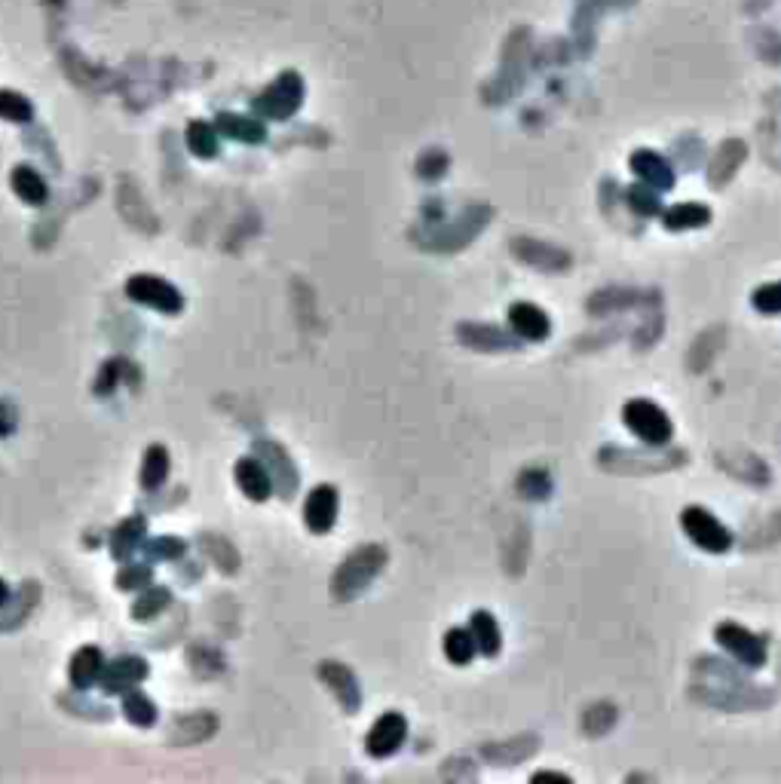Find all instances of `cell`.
<instances>
[{"label":"cell","instance_id":"cell-1","mask_svg":"<svg viewBox=\"0 0 781 784\" xmlns=\"http://www.w3.org/2000/svg\"><path fill=\"white\" fill-rule=\"evenodd\" d=\"M386 561V552L380 546H365L359 552H353L344 564H340V570L334 573V582H331V592L337 601H350L356 598L362 588L380 573Z\"/></svg>","mask_w":781,"mask_h":784},{"label":"cell","instance_id":"cell-2","mask_svg":"<svg viewBox=\"0 0 781 784\" xmlns=\"http://www.w3.org/2000/svg\"><path fill=\"white\" fill-rule=\"evenodd\" d=\"M622 417H625V426H628L634 435H638L641 441H647L650 448L668 445L671 435H674V426H671L668 414H665L659 405L647 402V399L628 402L625 411H622Z\"/></svg>","mask_w":781,"mask_h":784},{"label":"cell","instance_id":"cell-3","mask_svg":"<svg viewBox=\"0 0 781 784\" xmlns=\"http://www.w3.org/2000/svg\"><path fill=\"white\" fill-rule=\"evenodd\" d=\"M301 102H304V80L295 71H285L255 98V108L270 120H288L301 108Z\"/></svg>","mask_w":781,"mask_h":784},{"label":"cell","instance_id":"cell-4","mask_svg":"<svg viewBox=\"0 0 781 784\" xmlns=\"http://www.w3.org/2000/svg\"><path fill=\"white\" fill-rule=\"evenodd\" d=\"M126 294L141 304V307H151V310H160L166 316H175L181 313L184 307V298H181V291L166 282V279H157V276H148V273H138L126 282Z\"/></svg>","mask_w":781,"mask_h":784},{"label":"cell","instance_id":"cell-5","mask_svg":"<svg viewBox=\"0 0 781 784\" xmlns=\"http://www.w3.org/2000/svg\"><path fill=\"white\" fill-rule=\"evenodd\" d=\"M683 530L693 539V543L705 552H714V555H723L729 546H732V533L702 506H690L683 509Z\"/></svg>","mask_w":781,"mask_h":784},{"label":"cell","instance_id":"cell-6","mask_svg":"<svg viewBox=\"0 0 781 784\" xmlns=\"http://www.w3.org/2000/svg\"><path fill=\"white\" fill-rule=\"evenodd\" d=\"M717 644L723 650H729L732 656H736L742 665L748 668H760L766 665V641L760 634L742 628V625H732V622H723L717 625Z\"/></svg>","mask_w":781,"mask_h":784},{"label":"cell","instance_id":"cell-7","mask_svg":"<svg viewBox=\"0 0 781 784\" xmlns=\"http://www.w3.org/2000/svg\"><path fill=\"white\" fill-rule=\"evenodd\" d=\"M408 739V723L399 711H386L368 732V754L371 757H389V754H396Z\"/></svg>","mask_w":781,"mask_h":784},{"label":"cell","instance_id":"cell-8","mask_svg":"<svg viewBox=\"0 0 781 784\" xmlns=\"http://www.w3.org/2000/svg\"><path fill=\"white\" fill-rule=\"evenodd\" d=\"M304 521L313 533H328L337 521V490L331 484L313 487V494L307 497L304 506Z\"/></svg>","mask_w":781,"mask_h":784},{"label":"cell","instance_id":"cell-9","mask_svg":"<svg viewBox=\"0 0 781 784\" xmlns=\"http://www.w3.org/2000/svg\"><path fill=\"white\" fill-rule=\"evenodd\" d=\"M512 252L518 261L540 267V270H567L570 267V255L555 249V245L536 242V239H512Z\"/></svg>","mask_w":781,"mask_h":784},{"label":"cell","instance_id":"cell-10","mask_svg":"<svg viewBox=\"0 0 781 784\" xmlns=\"http://www.w3.org/2000/svg\"><path fill=\"white\" fill-rule=\"evenodd\" d=\"M144 677H148V662L138 659V656H126V659L105 665L99 680L105 686V693H126V690H132V686H138Z\"/></svg>","mask_w":781,"mask_h":784},{"label":"cell","instance_id":"cell-11","mask_svg":"<svg viewBox=\"0 0 781 784\" xmlns=\"http://www.w3.org/2000/svg\"><path fill=\"white\" fill-rule=\"evenodd\" d=\"M322 680L334 690V696L340 699V705H344V711H359L362 705V693H359V680L353 677V671L347 665H340V662H322L319 668Z\"/></svg>","mask_w":781,"mask_h":784},{"label":"cell","instance_id":"cell-12","mask_svg":"<svg viewBox=\"0 0 781 784\" xmlns=\"http://www.w3.org/2000/svg\"><path fill=\"white\" fill-rule=\"evenodd\" d=\"M236 484L242 487V494L255 503H264L270 494H273V478L270 472L264 469L261 460H252V457H242L236 463Z\"/></svg>","mask_w":781,"mask_h":784},{"label":"cell","instance_id":"cell-13","mask_svg":"<svg viewBox=\"0 0 781 784\" xmlns=\"http://www.w3.org/2000/svg\"><path fill=\"white\" fill-rule=\"evenodd\" d=\"M509 322H512V331L524 340H546L549 331H552V322L549 316L536 307V304H512L509 310Z\"/></svg>","mask_w":781,"mask_h":784},{"label":"cell","instance_id":"cell-14","mask_svg":"<svg viewBox=\"0 0 781 784\" xmlns=\"http://www.w3.org/2000/svg\"><path fill=\"white\" fill-rule=\"evenodd\" d=\"M631 172L638 175L644 184H650L653 190H671L674 187V172L668 166L665 157H659L656 151H638L631 157Z\"/></svg>","mask_w":781,"mask_h":784},{"label":"cell","instance_id":"cell-15","mask_svg":"<svg viewBox=\"0 0 781 784\" xmlns=\"http://www.w3.org/2000/svg\"><path fill=\"white\" fill-rule=\"evenodd\" d=\"M748 151H745V144L742 141H726L720 151L714 154L711 160V169H708V181L714 190H720L723 184H729V178L736 175V169L745 163Z\"/></svg>","mask_w":781,"mask_h":784},{"label":"cell","instance_id":"cell-16","mask_svg":"<svg viewBox=\"0 0 781 784\" xmlns=\"http://www.w3.org/2000/svg\"><path fill=\"white\" fill-rule=\"evenodd\" d=\"M102 668H105L102 650L83 647V650H77L74 659H71V683L77 686V690H89V686L102 677Z\"/></svg>","mask_w":781,"mask_h":784},{"label":"cell","instance_id":"cell-17","mask_svg":"<svg viewBox=\"0 0 781 784\" xmlns=\"http://www.w3.org/2000/svg\"><path fill=\"white\" fill-rule=\"evenodd\" d=\"M460 337L472 350H515V340L491 325H463Z\"/></svg>","mask_w":781,"mask_h":784},{"label":"cell","instance_id":"cell-18","mask_svg":"<svg viewBox=\"0 0 781 784\" xmlns=\"http://www.w3.org/2000/svg\"><path fill=\"white\" fill-rule=\"evenodd\" d=\"M472 637H475L478 653H484V656H497L500 647H503L500 625H497V619L487 613V610L472 613Z\"/></svg>","mask_w":781,"mask_h":784},{"label":"cell","instance_id":"cell-19","mask_svg":"<svg viewBox=\"0 0 781 784\" xmlns=\"http://www.w3.org/2000/svg\"><path fill=\"white\" fill-rule=\"evenodd\" d=\"M258 454L270 460L273 475H276L279 490H282V497H291V490L298 487V472H295V466H291V460L285 457V451H279L273 441H258ZM273 475H270V478H273Z\"/></svg>","mask_w":781,"mask_h":784},{"label":"cell","instance_id":"cell-20","mask_svg":"<svg viewBox=\"0 0 781 784\" xmlns=\"http://www.w3.org/2000/svg\"><path fill=\"white\" fill-rule=\"evenodd\" d=\"M141 543H144V521H141L138 515H132V518H123V524L114 530V536H111V552H114L117 561H123V558H129L135 549H141Z\"/></svg>","mask_w":781,"mask_h":784},{"label":"cell","instance_id":"cell-21","mask_svg":"<svg viewBox=\"0 0 781 784\" xmlns=\"http://www.w3.org/2000/svg\"><path fill=\"white\" fill-rule=\"evenodd\" d=\"M215 129L230 135V138H236V141H246V144H258V141L267 138V129L258 120H249L242 114H221Z\"/></svg>","mask_w":781,"mask_h":784},{"label":"cell","instance_id":"cell-22","mask_svg":"<svg viewBox=\"0 0 781 784\" xmlns=\"http://www.w3.org/2000/svg\"><path fill=\"white\" fill-rule=\"evenodd\" d=\"M708 221H711V209L699 203H680L665 212L668 230H693V227H705Z\"/></svg>","mask_w":781,"mask_h":784},{"label":"cell","instance_id":"cell-23","mask_svg":"<svg viewBox=\"0 0 781 784\" xmlns=\"http://www.w3.org/2000/svg\"><path fill=\"white\" fill-rule=\"evenodd\" d=\"M13 190L22 196L25 203H31V206H43V203H46V193H50L46 181H43L34 169H28V166H19V169L13 172Z\"/></svg>","mask_w":781,"mask_h":784},{"label":"cell","instance_id":"cell-24","mask_svg":"<svg viewBox=\"0 0 781 784\" xmlns=\"http://www.w3.org/2000/svg\"><path fill=\"white\" fill-rule=\"evenodd\" d=\"M166 478H169V454H166V448L154 445V448H148L144 463H141V487L157 490Z\"/></svg>","mask_w":781,"mask_h":784},{"label":"cell","instance_id":"cell-25","mask_svg":"<svg viewBox=\"0 0 781 784\" xmlns=\"http://www.w3.org/2000/svg\"><path fill=\"white\" fill-rule=\"evenodd\" d=\"M187 147L197 157H203V160L215 157V151H218V129L212 123H206V120H193L190 129H187Z\"/></svg>","mask_w":781,"mask_h":784},{"label":"cell","instance_id":"cell-26","mask_svg":"<svg viewBox=\"0 0 781 784\" xmlns=\"http://www.w3.org/2000/svg\"><path fill=\"white\" fill-rule=\"evenodd\" d=\"M123 714H126V720L129 723H135V726H154V720H157V705L144 696V693H138V690H126V696H123Z\"/></svg>","mask_w":781,"mask_h":784},{"label":"cell","instance_id":"cell-27","mask_svg":"<svg viewBox=\"0 0 781 784\" xmlns=\"http://www.w3.org/2000/svg\"><path fill=\"white\" fill-rule=\"evenodd\" d=\"M475 653H478V647H475L472 631H466V628H454V631L445 634V656H448L454 665H469Z\"/></svg>","mask_w":781,"mask_h":784},{"label":"cell","instance_id":"cell-28","mask_svg":"<svg viewBox=\"0 0 781 784\" xmlns=\"http://www.w3.org/2000/svg\"><path fill=\"white\" fill-rule=\"evenodd\" d=\"M169 601H172L169 588L157 585V588H151V592H144V595L135 601V607H132V616H135L138 622H144V619H154V616H160V613L169 607Z\"/></svg>","mask_w":781,"mask_h":784},{"label":"cell","instance_id":"cell-29","mask_svg":"<svg viewBox=\"0 0 781 784\" xmlns=\"http://www.w3.org/2000/svg\"><path fill=\"white\" fill-rule=\"evenodd\" d=\"M625 203H628L634 212H638V215H644V218L662 212V203H659V196H656V190H653L650 184H634V187H628V190H625Z\"/></svg>","mask_w":781,"mask_h":784},{"label":"cell","instance_id":"cell-30","mask_svg":"<svg viewBox=\"0 0 781 784\" xmlns=\"http://www.w3.org/2000/svg\"><path fill=\"white\" fill-rule=\"evenodd\" d=\"M0 117L13 120V123H28L31 120V105L28 98L13 92V89H0Z\"/></svg>","mask_w":781,"mask_h":784},{"label":"cell","instance_id":"cell-31","mask_svg":"<svg viewBox=\"0 0 781 784\" xmlns=\"http://www.w3.org/2000/svg\"><path fill=\"white\" fill-rule=\"evenodd\" d=\"M144 555L151 561H172V558H181L184 555V543L175 536H160V539H151V543H141Z\"/></svg>","mask_w":781,"mask_h":784},{"label":"cell","instance_id":"cell-32","mask_svg":"<svg viewBox=\"0 0 781 784\" xmlns=\"http://www.w3.org/2000/svg\"><path fill=\"white\" fill-rule=\"evenodd\" d=\"M148 582H151V567L144 564H129L117 576V585L123 592H141V588H148Z\"/></svg>","mask_w":781,"mask_h":784},{"label":"cell","instance_id":"cell-33","mask_svg":"<svg viewBox=\"0 0 781 784\" xmlns=\"http://www.w3.org/2000/svg\"><path fill=\"white\" fill-rule=\"evenodd\" d=\"M754 307L760 313H781V282L757 288L754 291Z\"/></svg>","mask_w":781,"mask_h":784},{"label":"cell","instance_id":"cell-34","mask_svg":"<svg viewBox=\"0 0 781 784\" xmlns=\"http://www.w3.org/2000/svg\"><path fill=\"white\" fill-rule=\"evenodd\" d=\"M521 490H524V497H533V500H543L546 494H549V478H546V472H524L521 475Z\"/></svg>","mask_w":781,"mask_h":784},{"label":"cell","instance_id":"cell-35","mask_svg":"<svg viewBox=\"0 0 781 784\" xmlns=\"http://www.w3.org/2000/svg\"><path fill=\"white\" fill-rule=\"evenodd\" d=\"M445 166H448V157H445V154L429 151V154L420 160V178H442V175H445Z\"/></svg>","mask_w":781,"mask_h":784},{"label":"cell","instance_id":"cell-36","mask_svg":"<svg viewBox=\"0 0 781 784\" xmlns=\"http://www.w3.org/2000/svg\"><path fill=\"white\" fill-rule=\"evenodd\" d=\"M120 368H123L120 359H117V362H108L105 371H102V377L95 380V392H102V396H108V392L114 389V383L120 380Z\"/></svg>","mask_w":781,"mask_h":784},{"label":"cell","instance_id":"cell-37","mask_svg":"<svg viewBox=\"0 0 781 784\" xmlns=\"http://www.w3.org/2000/svg\"><path fill=\"white\" fill-rule=\"evenodd\" d=\"M533 781H570L567 775H558V772H536Z\"/></svg>","mask_w":781,"mask_h":784},{"label":"cell","instance_id":"cell-38","mask_svg":"<svg viewBox=\"0 0 781 784\" xmlns=\"http://www.w3.org/2000/svg\"><path fill=\"white\" fill-rule=\"evenodd\" d=\"M7 598H10V588H7L4 579H0V604H7Z\"/></svg>","mask_w":781,"mask_h":784}]
</instances>
